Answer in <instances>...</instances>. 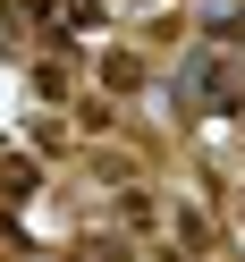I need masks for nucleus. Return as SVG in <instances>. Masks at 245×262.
<instances>
[{"label": "nucleus", "instance_id": "7", "mask_svg": "<svg viewBox=\"0 0 245 262\" xmlns=\"http://www.w3.org/2000/svg\"><path fill=\"white\" fill-rule=\"evenodd\" d=\"M169 237L186 245V254H220V220H211V203H169Z\"/></svg>", "mask_w": 245, "mask_h": 262}, {"label": "nucleus", "instance_id": "8", "mask_svg": "<svg viewBox=\"0 0 245 262\" xmlns=\"http://www.w3.org/2000/svg\"><path fill=\"white\" fill-rule=\"evenodd\" d=\"M34 194H42V161L9 144V161H0V211H26Z\"/></svg>", "mask_w": 245, "mask_h": 262}, {"label": "nucleus", "instance_id": "6", "mask_svg": "<svg viewBox=\"0 0 245 262\" xmlns=\"http://www.w3.org/2000/svg\"><path fill=\"white\" fill-rule=\"evenodd\" d=\"M110 211H119V228H136L144 245H152V237H161V220H169V203H161V194L144 186V178H136V186H119V194H110Z\"/></svg>", "mask_w": 245, "mask_h": 262}, {"label": "nucleus", "instance_id": "4", "mask_svg": "<svg viewBox=\"0 0 245 262\" xmlns=\"http://www.w3.org/2000/svg\"><path fill=\"white\" fill-rule=\"evenodd\" d=\"M194 42L245 59V0H203V9H194Z\"/></svg>", "mask_w": 245, "mask_h": 262}, {"label": "nucleus", "instance_id": "5", "mask_svg": "<svg viewBox=\"0 0 245 262\" xmlns=\"http://www.w3.org/2000/svg\"><path fill=\"white\" fill-rule=\"evenodd\" d=\"M136 228H119V220H110V228H76V237H68V262H136Z\"/></svg>", "mask_w": 245, "mask_h": 262}, {"label": "nucleus", "instance_id": "10", "mask_svg": "<svg viewBox=\"0 0 245 262\" xmlns=\"http://www.w3.org/2000/svg\"><path fill=\"white\" fill-rule=\"evenodd\" d=\"M0 161H9V136H0Z\"/></svg>", "mask_w": 245, "mask_h": 262}, {"label": "nucleus", "instance_id": "9", "mask_svg": "<svg viewBox=\"0 0 245 262\" xmlns=\"http://www.w3.org/2000/svg\"><path fill=\"white\" fill-rule=\"evenodd\" d=\"M144 262H203V254H186L177 237H152V245H144Z\"/></svg>", "mask_w": 245, "mask_h": 262}, {"label": "nucleus", "instance_id": "2", "mask_svg": "<svg viewBox=\"0 0 245 262\" xmlns=\"http://www.w3.org/2000/svg\"><path fill=\"white\" fill-rule=\"evenodd\" d=\"M127 110H136V102H119V93H102V85H93V93H76V102H68V119H76V144L136 136V127H127Z\"/></svg>", "mask_w": 245, "mask_h": 262}, {"label": "nucleus", "instance_id": "3", "mask_svg": "<svg viewBox=\"0 0 245 262\" xmlns=\"http://www.w3.org/2000/svg\"><path fill=\"white\" fill-rule=\"evenodd\" d=\"M26 85H34V102H42V110H68V102H76V51H34Z\"/></svg>", "mask_w": 245, "mask_h": 262}, {"label": "nucleus", "instance_id": "1", "mask_svg": "<svg viewBox=\"0 0 245 262\" xmlns=\"http://www.w3.org/2000/svg\"><path fill=\"white\" fill-rule=\"evenodd\" d=\"M93 85L119 93V102H144V93L161 85V59L144 51V42H102V59H93Z\"/></svg>", "mask_w": 245, "mask_h": 262}]
</instances>
